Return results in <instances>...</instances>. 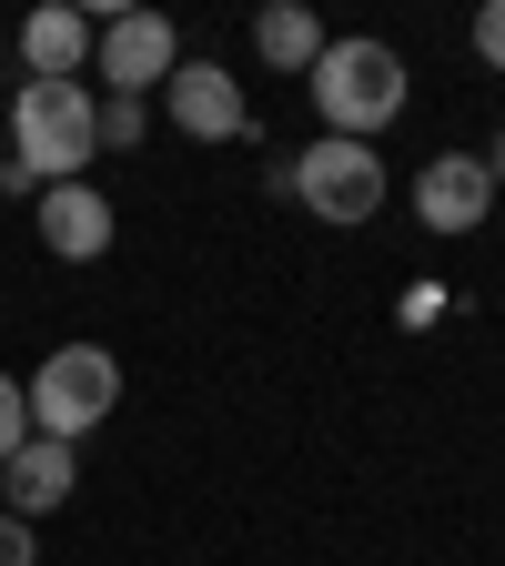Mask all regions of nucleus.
Instances as JSON below:
<instances>
[{"mask_svg":"<svg viewBox=\"0 0 505 566\" xmlns=\"http://www.w3.org/2000/svg\"><path fill=\"white\" fill-rule=\"evenodd\" d=\"M0 163L21 182H92L102 163V92L92 82H21L11 92V122H0Z\"/></svg>","mask_w":505,"mask_h":566,"instance_id":"1","label":"nucleus"},{"mask_svg":"<svg viewBox=\"0 0 505 566\" xmlns=\"http://www.w3.org/2000/svg\"><path fill=\"white\" fill-rule=\"evenodd\" d=\"M304 92H314V122L334 142H385L404 122V102H414V71H404L394 41L354 31V41H324V61L304 71Z\"/></svg>","mask_w":505,"mask_h":566,"instance_id":"2","label":"nucleus"},{"mask_svg":"<svg viewBox=\"0 0 505 566\" xmlns=\"http://www.w3.org/2000/svg\"><path fill=\"white\" fill-rule=\"evenodd\" d=\"M273 192H294L314 223L354 233V223H375V212H385V153H375V142H334V132H314L294 163H273Z\"/></svg>","mask_w":505,"mask_h":566,"instance_id":"3","label":"nucleus"},{"mask_svg":"<svg viewBox=\"0 0 505 566\" xmlns=\"http://www.w3.org/2000/svg\"><path fill=\"white\" fill-rule=\"evenodd\" d=\"M21 395H31V436L82 446L92 424L122 405V365H112L102 344H51V354H41V375H21Z\"/></svg>","mask_w":505,"mask_h":566,"instance_id":"4","label":"nucleus"},{"mask_svg":"<svg viewBox=\"0 0 505 566\" xmlns=\"http://www.w3.org/2000/svg\"><path fill=\"white\" fill-rule=\"evenodd\" d=\"M172 71H182V31H172L162 11H102V21H92V82H112L122 102L162 92Z\"/></svg>","mask_w":505,"mask_h":566,"instance_id":"5","label":"nucleus"},{"mask_svg":"<svg viewBox=\"0 0 505 566\" xmlns=\"http://www.w3.org/2000/svg\"><path fill=\"white\" fill-rule=\"evenodd\" d=\"M31 233H41L51 263H102L112 233H122V212H112L102 182H51V192H31Z\"/></svg>","mask_w":505,"mask_h":566,"instance_id":"6","label":"nucleus"},{"mask_svg":"<svg viewBox=\"0 0 505 566\" xmlns=\"http://www.w3.org/2000/svg\"><path fill=\"white\" fill-rule=\"evenodd\" d=\"M162 122L182 142H243L253 132V102H243V82H233L223 61H182L172 82H162Z\"/></svg>","mask_w":505,"mask_h":566,"instance_id":"7","label":"nucleus"},{"mask_svg":"<svg viewBox=\"0 0 505 566\" xmlns=\"http://www.w3.org/2000/svg\"><path fill=\"white\" fill-rule=\"evenodd\" d=\"M485 212H495V182H485L475 153H435V163H414V223L435 233V243L485 233Z\"/></svg>","mask_w":505,"mask_h":566,"instance_id":"8","label":"nucleus"},{"mask_svg":"<svg viewBox=\"0 0 505 566\" xmlns=\"http://www.w3.org/2000/svg\"><path fill=\"white\" fill-rule=\"evenodd\" d=\"M71 485H82V446H51V436H31L11 465H0V516H61L71 506Z\"/></svg>","mask_w":505,"mask_h":566,"instance_id":"9","label":"nucleus"},{"mask_svg":"<svg viewBox=\"0 0 505 566\" xmlns=\"http://www.w3.org/2000/svg\"><path fill=\"white\" fill-rule=\"evenodd\" d=\"M82 71H92V11L41 0L21 21V82H82Z\"/></svg>","mask_w":505,"mask_h":566,"instance_id":"10","label":"nucleus"},{"mask_svg":"<svg viewBox=\"0 0 505 566\" xmlns=\"http://www.w3.org/2000/svg\"><path fill=\"white\" fill-rule=\"evenodd\" d=\"M324 41H334V31L304 11V0H263V11H253V61H263V71H294V82H304V71L324 61Z\"/></svg>","mask_w":505,"mask_h":566,"instance_id":"11","label":"nucleus"},{"mask_svg":"<svg viewBox=\"0 0 505 566\" xmlns=\"http://www.w3.org/2000/svg\"><path fill=\"white\" fill-rule=\"evenodd\" d=\"M141 132H152V102L102 92V153H141Z\"/></svg>","mask_w":505,"mask_h":566,"instance_id":"12","label":"nucleus"},{"mask_svg":"<svg viewBox=\"0 0 505 566\" xmlns=\"http://www.w3.org/2000/svg\"><path fill=\"white\" fill-rule=\"evenodd\" d=\"M21 446H31V395H21V375H0V465Z\"/></svg>","mask_w":505,"mask_h":566,"instance_id":"13","label":"nucleus"},{"mask_svg":"<svg viewBox=\"0 0 505 566\" xmlns=\"http://www.w3.org/2000/svg\"><path fill=\"white\" fill-rule=\"evenodd\" d=\"M465 41H475V61L495 71V82H505V0H485V11H475V31H465Z\"/></svg>","mask_w":505,"mask_h":566,"instance_id":"14","label":"nucleus"},{"mask_svg":"<svg viewBox=\"0 0 505 566\" xmlns=\"http://www.w3.org/2000/svg\"><path fill=\"white\" fill-rule=\"evenodd\" d=\"M0 566H41V546H31V526H21V516H0Z\"/></svg>","mask_w":505,"mask_h":566,"instance_id":"15","label":"nucleus"},{"mask_svg":"<svg viewBox=\"0 0 505 566\" xmlns=\"http://www.w3.org/2000/svg\"><path fill=\"white\" fill-rule=\"evenodd\" d=\"M475 163H485V182H495V192H505V132H495V142H485V153H475Z\"/></svg>","mask_w":505,"mask_h":566,"instance_id":"16","label":"nucleus"}]
</instances>
